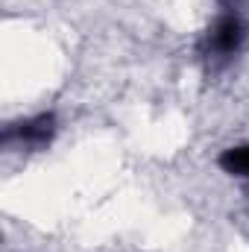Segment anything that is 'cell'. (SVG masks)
<instances>
[{"label":"cell","mask_w":249,"mask_h":252,"mask_svg":"<svg viewBox=\"0 0 249 252\" xmlns=\"http://www.w3.org/2000/svg\"><path fill=\"white\" fill-rule=\"evenodd\" d=\"M244 38H247V27H244L241 15L226 12V15H220L217 24L208 30V50L217 53V56H232V53L241 50Z\"/></svg>","instance_id":"6da1fadb"},{"label":"cell","mask_w":249,"mask_h":252,"mask_svg":"<svg viewBox=\"0 0 249 252\" xmlns=\"http://www.w3.org/2000/svg\"><path fill=\"white\" fill-rule=\"evenodd\" d=\"M217 164H220L226 173H232V176H244V179H249V144L229 147V150L217 158Z\"/></svg>","instance_id":"7a4b0ae2"}]
</instances>
